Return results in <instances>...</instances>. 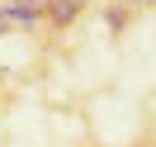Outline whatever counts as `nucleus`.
Segmentation results:
<instances>
[{
    "mask_svg": "<svg viewBox=\"0 0 156 147\" xmlns=\"http://www.w3.org/2000/svg\"><path fill=\"white\" fill-rule=\"evenodd\" d=\"M5 29H10V24H5V19H0V33H5Z\"/></svg>",
    "mask_w": 156,
    "mask_h": 147,
    "instance_id": "obj_1",
    "label": "nucleus"
}]
</instances>
